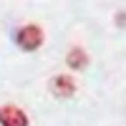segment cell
Returning a JSON list of instances; mask_svg holds the SVG:
<instances>
[{
    "instance_id": "cell-1",
    "label": "cell",
    "mask_w": 126,
    "mask_h": 126,
    "mask_svg": "<svg viewBox=\"0 0 126 126\" xmlns=\"http://www.w3.org/2000/svg\"><path fill=\"white\" fill-rule=\"evenodd\" d=\"M18 46L25 50V53H33L43 46V28L35 23H28L18 30Z\"/></svg>"
},
{
    "instance_id": "cell-2",
    "label": "cell",
    "mask_w": 126,
    "mask_h": 126,
    "mask_svg": "<svg viewBox=\"0 0 126 126\" xmlns=\"http://www.w3.org/2000/svg\"><path fill=\"white\" fill-rule=\"evenodd\" d=\"M0 126H28V116L23 109L13 106V103H3L0 106Z\"/></svg>"
},
{
    "instance_id": "cell-3",
    "label": "cell",
    "mask_w": 126,
    "mask_h": 126,
    "mask_svg": "<svg viewBox=\"0 0 126 126\" xmlns=\"http://www.w3.org/2000/svg\"><path fill=\"white\" fill-rule=\"evenodd\" d=\"M50 93L56 98H71L76 93V81L71 76H53L50 78Z\"/></svg>"
},
{
    "instance_id": "cell-4",
    "label": "cell",
    "mask_w": 126,
    "mask_h": 126,
    "mask_svg": "<svg viewBox=\"0 0 126 126\" xmlns=\"http://www.w3.org/2000/svg\"><path fill=\"white\" fill-rule=\"evenodd\" d=\"M66 66L73 68V71L86 68V66H88V56H86V50H83L81 46H73V48L68 50V56H66Z\"/></svg>"
}]
</instances>
